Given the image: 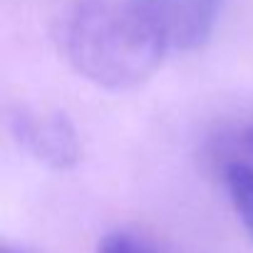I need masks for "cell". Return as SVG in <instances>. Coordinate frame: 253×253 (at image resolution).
Segmentation results:
<instances>
[{"instance_id":"obj_5","label":"cell","mask_w":253,"mask_h":253,"mask_svg":"<svg viewBox=\"0 0 253 253\" xmlns=\"http://www.w3.org/2000/svg\"><path fill=\"white\" fill-rule=\"evenodd\" d=\"M97 253H164L154 241L134 231H112L97 246Z\"/></svg>"},{"instance_id":"obj_4","label":"cell","mask_w":253,"mask_h":253,"mask_svg":"<svg viewBox=\"0 0 253 253\" xmlns=\"http://www.w3.org/2000/svg\"><path fill=\"white\" fill-rule=\"evenodd\" d=\"M223 181L233 211L253 241V164L241 159H228L223 167Z\"/></svg>"},{"instance_id":"obj_6","label":"cell","mask_w":253,"mask_h":253,"mask_svg":"<svg viewBox=\"0 0 253 253\" xmlns=\"http://www.w3.org/2000/svg\"><path fill=\"white\" fill-rule=\"evenodd\" d=\"M236 149H238V154H233L231 159H241V162L253 164V124H248L246 129L238 134V139H236Z\"/></svg>"},{"instance_id":"obj_7","label":"cell","mask_w":253,"mask_h":253,"mask_svg":"<svg viewBox=\"0 0 253 253\" xmlns=\"http://www.w3.org/2000/svg\"><path fill=\"white\" fill-rule=\"evenodd\" d=\"M3 253H25L20 248H13V246H3Z\"/></svg>"},{"instance_id":"obj_3","label":"cell","mask_w":253,"mask_h":253,"mask_svg":"<svg viewBox=\"0 0 253 253\" xmlns=\"http://www.w3.org/2000/svg\"><path fill=\"white\" fill-rule=\"evenodd\" d=\"M13 134L15 139L45 167L65 171L72 169L80 157V137L72 122L62 112H25L18 109L13 114Z\"/></svg>"},{"instance_id":"obj_2","label":"cell","mask_w":253,"mask_h":253,"mask_svg":"<svg viewBox=\"0 0 253 253\" xmlns=\"http://www.w3.org/2000/svg\"><path fill=\"white\" fill-rule=\"evenodd\" d=\"M167 50L201 47L218 20L221 0H132Z\"/></svg>"},{"instance_id":"obj_1","label":"cell","mask_w":253,"mask_h":253,"mask_svg":"<svg viewBox=\"0 0 253 253\" xmlns=\"http://www.w3.org/2000/svg\"><path fill=\"white\" fill-rule=\"evenodd\" d=\"M62 50L82 77L97 87L124 92L159 70L167 45L132 0H84L65 20Z\"/></svg>"}]
</instances>
